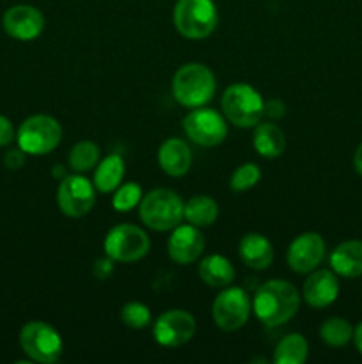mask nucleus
<instances>
[{"label":"nucleus","instance_id":"f8f14e48","mask_svg":"<svg viewBox=\"0 0 362 364\" xmlns=\"http://www.w3.org/2000/svg\"><path fill=\"white\" fill-rule=\"evenodd\" d=\"M197 323L185 309H170L160 315L153 326V338L158 345L167 348L183 347L195 336Z\"/></svg>","mask_w":362,"mask_h":364},{"label":"nucleus","instance_id":"6e6552de","mask_svg":"<svg viewBox=\"0 0 362 364\" xmlns=\"http://www.w3.org/2000/svg\"><path fill=\"white\" fill-rule=\"evenodd\" d=\"M151 247L148 233L133 224H117L106 233L103 251L117 263H135L144 258Z\"/></svg>","mask_w":362,"mask_h":364},{"label":"nucleus","instance_id":"9d476101","mask_svg":"<svg viewBox=\"0 0 362 364\" xmlns=\"http://www.w3.org/2000/svg\"><path fill=\"white\" fill-rule=\"evenodd\" d=\"M183 130L192 142L202 148H215L227 137V119L224 114L208 107L192 109L183 119Z\"/></svg>","mask_w":362,"mask_h":364},{"label":"nucleus","instance_id":"4be33fe9","mask_svg":"<svg viewBox=\"0 0 362 364\" xmlns=\"http://www.w3.org/2000/svg\"><path fill=\"white\" fill-rule=\"evenodd\" d=\"M252 146L263 159H277L286 149V137L284 132L275 123H258L256 124Z\"/></svg>","mask_w":362,"mask_h":364},{"label":"nucleus","instance_id":"423d86ee","mask_svg":"<svg viewBox=\"0 0 362 364\" xmlns=\"http://www.w3.org/2000/svg\"><path fill=\"white\" fill-rule=\"evenodd\" d=\"M16 139L18 148L23 149L27 155H48L62 141V127L55 117L35 114L20 124Z\"/></svg>","mask_w":362,"mask_h":364},{"label":"nucleus","instance_id":"2eb2a0df","mask_svg":"<svg viewBox=\"0 0 362 364\" xmlns=\"http://www.w3.org/2000/svg\"><path fill=\"white\" fill-rule=\"evenodd\" d=\"M204 235L201 228L192 224H180L170 233L167 242V255L177 265H192L204 251Z\"/></svg>","mask_w":362,"mask_h":364},{"label":"nucleus","instance_id":"aec40b11","mask_svg":"<svg viewBox=\"0 0 362 364\" xmlns=\"http://www.w3.org/2000/svg\"><path fill=\"white\" fill-rule=\"evenodd\" d=\"M234 267L226 256L209 255L199 263V277L209 288H227L234 281Z\"/></svg>","mask_w":362,"mask_h":364},{"label":"nucleus","instance_id":"72a5a7b5","mask_svg":"<svg viewBox=\"0 0 362 364\" xmlns=\"http://www.w3.org/2000/svg\"><path fill=\"white\" fill-rule=\"evenodd\" d=\"M353 167L358 174L362 176V142L358 144V148L355 149V155H353Z\"/></svg>","mask_w":362,"mask_h":364},{"label":"nucleus","instance_id":"473e14b6","mask_svg":"<svg viewBox=\"0 0 362 364\" xmlns=\"http://www.w3.org/2000/svg\"><path fill=\"white\" fill-rule=\"evenodd\" d=\"M14 141L13 123L6 116H0V148L9 146Z\"/></svg>","mask_w":362,"mask_h":364},{"label":"nucleus","instance_id":"cd10ccee","mask_svg":"<svg viewBox=\"0 0 362 364\" xmlns=\"http://www.w3.org/2000/svg\"><path fill=\"white\" fill-rule=\"evenodd\" d=\"M121 322L130 329H146L151 326V311L144 302L131 301L121 308Z\"/></svg>","mask_w":362,"mask_h":364},{"label":"nucleus","instance_id":"ddd939ff","mask_svg":"<svg viewBox=\"0 0 362 364\" xmlns=\"http://www.w3.org/2000/svg\"><path fill=\"white\" fill-rule=\"evenodd\" d=\"M325 258V240L319 233L307 231L295 238L287 247L286 262L297 274H309L318 269Z\"/></svg>","mask_w":362,"mask_h":364},{"label":"nucleus","instance_id":"412c9836","mask_svg":"<svg viewBox=\"0 0 362 364\" xmlns=\"http://www.w3.org/2000/svg\"><path fill=\"white\" fill-rule=\"evenodd\" d=\"M124 173H126V167H124L123 156L112 153V155L105 156L102 162H98L92 183H94L96 191L102 194H112L123 183Z\"/></svg>","mask_w":362,"mask_h":364},{"label":"nucleus","instance_id":"9b49d317","mask_svg":"<svg viewBox=\"0 0 362 364\" xmlns=\"http://www.w3.org/2000/svg\"><path fill=\"white\" fill-rule=\"evenodd\" d=\"M96 203V187L80 173L67 174L57 188V205L60 212L71 219L87 215Z\"/></svg>","mask_w":362,"mask_h":364},{"label":"nucleus","instance_id":"1a4fd4ad","mask_svg":"<svg viewBox=\"0 0 362 364\" xmlns=\"http://www.w3.org/2000/svg\"><path fill=\"white\" fill-rule=\"evenodd\" d=\"M251 313L252 301L243 288H224L213 301V322L224 333L241 329L251 318Z\"/></svg>","mask_w":362,"mask_h":364},{"label":"nucleus","instance_id":"f257e3e1","mask_svg":"<svg viewBox=\"0 0 362 364\" xmlns=\"http://www.w3.org/2000/svg\"><path fill=\"white\" fill-rule=\"evenodd\" d=\"M300 309V294L290 281L272 279L259 287L252 299L256 318L266 327H279L290 322Z\"/></svg>","mask_w":362,"mask_h":364},{"label":"nucleus","instance_id":"f03ea898","mask_svg":"<svg viewBox=\"0 0 362 364\" xmlns=\"http://www.w3.org/2000/svg\"><path fill=\"white\" fill-rule=\"evenodd\" d=\"M216 91V80L213 71L206 64H183L172 77V96L180 105L187 109H197L212 102Z\"/></svg>","mask_w":362,"mask_h":364},{"label":"nucleus","instance_id":"c85d7f7f","mask_svg":"<svg viewBox=\"0 0 362 364\" xmlns=\"http://www.w3.org/2000/svg\"><path fill=\"white\" fill-rule=\"evenodd\" d=\"M259 180H261V169L256 164L247 162L241 164L238 169H234V173L231 174L229 187L233 192H245L248 188L256 187Z\"/></svg>","mask_w":362,"mask_h":364},{"label":"nucleus","instance_id":"7ed1b4c3","mask_svg":"<svg viewBox=\"0 0 362 364\" xmlns=\"http://www.w3.org/2000/svg\"><path fill=\"white\" fill-rule=\"evenodd\" d=\"M185 203L170 188H155L142 196L138 203V217L146 228L153 231H172L183 220Z\"/></svg>","mask_w":362,"mask_h":364},{"label":"nucleus","instance_id":"a878e982","mask_svg":"<svg viewBox=\"0 0 362 364\" xmlns=\"http://www.w3.org/2000/svg\"><path fill=\"white\" fill-rule=\"evenodd\" d=\"M319 338L329 347H344L350 340H353V327L350 322L344 318H334L325 320L319 327Z\"/></svg>","mask_w":362,"mask_h":364},{"label":"nucleus","instance_id":"6ab92c4d","mask_svg":"<svg viewBox=\"0 0 362 364\" xmlns=\"http://www.w3.org/2000/svg\"><path fill=\"white\" fill-rule=\"evenodd\" d=\"M330 269L346 279L362 276V242L348 240L337 245L330 255Z\"/></svg>","mask_w":362,"mask_h":364},{"label":"nucleus","instance_id":"a211bd4d","mask_svg":"<svg viewBox=\"0 0 362 364\" xmlns=\"http://www.w3.org/2000/svg\"><path fill=\"white\" fill-rule=\"evenodd\" d=\"M238 252H240L241 262L252 270H265L273 262L272 242L261 233H247L241 237Z\"/></svg>","mask_w":362,"mask_h":364},{"label":"nucleus","instance_id":"7c9ffc66","mask_svg":"<svg viewBox=\"0 0 362 364\" xmlns=\"http://www.w3.org/2000/svg\"><path fill=\"white\" fill-rule=\"evenodd\" d=\"M25 155H27V153H25L21 148L9 149V151L4 155V164H6L7 169L11 171L21 169V167L25 166Z\"/></svg>","mask_w":362,"mask_h":364},{"label":"nucleus","instance_id":"c9c22d12","mask_svg":"<svg viewBox=\"0 0 362 364\" xmlns=\"http://www.w3.org/2000/svg\"><path fill=\"white\" fill-rule=\"evenodd\" d=\"M52 174H53V178H57V180H62L64 176H67L66 167H64L62 164H55V166H53V169H52Z\"/></svg>","mask_w":362,"mask_h":364},{"label":"nucleus","instance_id":"dca6fc26","mask_svg":"<svg viewBox=\"0 0 362 364\" xmlns=\"http://www.w3.org/2000/svg\"><path fill=\"white\" fill-rule=\"evenodd\" d=\"M304 301L311 308L323 309L332 304L339 295V281L334 270H312L304 283Z\"/></svg>","mask_w":362,"mask_h":364},{"label":"nucleus","instance_id":"20e7f679","mask_svg":"<svg viewBox=\"0 0 362 364\" xmlns=\"http://www.w3.org/2000/svg\"><path fill=\"white\" fill-rule=\"evenodd\" d=\"M222 114L231 124L238 128H254L265 117V100L258 89L238 82L224 91Z\"/></svg>","mask_w":362,"mask_h":364},{"label":"nucleus","instance_id":"2f4dec72","mask_svg":"<svg viewBox=\"0 0 362 364\" xmlns=\"http://www.w3.org/2000/svg\"><path fill=\"white\" fill-rule=\"evenodd\" d=\"M284 114H286V105H284L283 100L272 98L268 100V102H265V116L268 117V119H283Z\"/></svg>","mask_w":362,"mask_h":364},{"label":"nucleus","instance_id":"5701e85b","mask_svg":"<svg viewBox=\"0 0 362 364\" xmlns=\"http://www.w3.org/2000/svg\"><path fill=\"white\" fill-rule=\"evenodd\" d=\"M183 219L197 228H208L219 219V205L209 196H194L185 203Z\"/></svg>","mask_w":362,"mask_h":364},{"label":"nucleus","instance_id":"f704fd0d","mask_svg":"<svg viewBox=\"0 0 362 364\" xmlns=\"http://www.w3.org/2000/svg\"><path fill=\"white\" fill-rule=\"evenodd\" d=\"M353 341H355V347H357V350L362 354V322L353 329Z\"/></svg>","mask_w":362,"mask_h":364},{"label":"nucleus","instance_id":"393cba45","mask_svg":"<svg viewBox=\"0 0 362 364\" xmlns=\"http://www.w3.org/2000/svg\"><path fill=\"white\" fill-rule=\"evenodd\" d=\"M99 162V146L92 141H80L71 148L67 156V166L75 173L92 171Z\"/></svg>","mask_w":362,"mask_h":364},{"label":"nucleus","instance_id":"b1692460","mask_svg":"<svg viewBox=\"0 0 362 364\" xmlns=\"http://www.w3.org/2000/svg\"><path fill=\"white\" fill-rule=\"evenodd\" d=\"M309 355V343L300 333H293L284 336L277 343L273 363L275 364H304Z\"/></svg>","mask_w":362,"mask_h":364},{"label":"nucleus","instance_id":"bb28decb","mask_svg":"<svg viewBox=\"0 0 362 364\" xmlns=\"http://www.w3.org/2000/svg\"><path fill=\"white\" fill-rule=\"evenodd\" d=\"M142 196H144L142 194V187L138 183H135V181H128V183L119 185L114 191L112 196L114 210L121 213L130 212V210H133L141 203Z\"/></svg>","mask_w":362,"mask_h":364},{"label":"nucleus","instance_id":"0eeeda50","mask_svg":"<svg viewBox=\"0 0 362 364\" xmlns=\"http://www.w3.org/2000/svg\"><path fill=\"white\" fill-rule=\"evenodd\" d=\"M20 347L31 361L41 364L59 361L64 350L62 338L57 329L39 320L28 322L20 331Z\"/></svg>","mask_w":362,"mask_h":364},{"label":"nucleus","instance_id":"c756f323","mask_svg":"<svg viewBox=\"0 0 362 364\" xmlns=\"http://www.w3.org/2000/svg\"><path fill=\"white\" fill-rule=\"evenodd\" d=\"M114 263L116 262H114L112 258H109L106 255H105V258L96 259L94 265H92V274H94L96 279H99V281L109 279L114 272Z\"/></svg>","mask_w":362,"mask_h":364},{"label":"nucleus","instance_id":"f3484780","mask_svg":"<svg viewBox=\"0 0 362 364\" xmlns=\"http://www.w3.org/2000/svg\"><path fill=\"white\" fill-rule=\"evenodd\" d=\"M158 166L167 176L181 178L192 167V149L183 139H167L158 149Z\"/></svg>","mask_w":362,"mask_h":364},{"label":"nucleus","instance_id":"4468645a","mask_svg":"<svg viewBox=\"0 0 362 364\" xmlns=\"http://www.w3.org/2000/svg\"><path fill=\"white\" fill-rule=\"evenodd\" d=\"M2 27L13 39L34 41L45 31V16L38 7L18 4L4 13Z\"/></svg>","mask_w":362,"mask_h":364},{"label":"nucleus","instance_id":"39448f33","mask_svg":"<svg viewBox=\"0 0 362 364\" xmlns=\"http://www.w3.org/2000/svg\"><path fill=\"white\" fill-rule=\"evenodd\" d=\"M172 21L183 38L199 41L215 32L219 11L213 0H177L172 11Z\"/></svg>","mask_w":362,"mask_h":364}]
</instances>
